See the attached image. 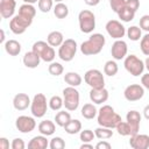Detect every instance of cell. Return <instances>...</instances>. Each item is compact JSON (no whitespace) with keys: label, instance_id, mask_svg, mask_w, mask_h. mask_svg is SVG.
Here are the masks:
<instances>
[{"label":"cell","instance_id":"6da1fadb","mask_svg":"<svg viewBox=\"0 0 149 149\" xmlns=\"http://www.w3.org/2000/svg\"><path fill=\"white\" fill-rule=\"evenodd\" d=\"M105 43V36L100 33H94L80 44V51L85 56H94L102 50Z\"/></svg>","mask_w":149,"mask_h":149},{"label":"cell","instance_id":"7a4b0ae2","mask_svg":"<svg viewBox=\"0 0 149 149\" xmlns=\"http://www.w3.org/2000/svg\"><path fill=\"white\" fill-rule=\"evenodd\" d=\"M97 121L99 123V126L102 127H108V128H115L118 126V123L121 120V116L114 111V108L109 105H104L100 107V109L98 111V115H97Z\"/></svg>","mask_w":149,"mask_h":149},{"label":"cell","instance_id":"3957f363","mask_svg":"<svg viewBox=\"0 0 149 149\" xmlns=\"http://www.w3.org/2000/svg\"><path fill=\"white\" fill-rule=\"evenodd\" d=\"M33 23V17H29L27 15H23L21 13H17L14 15L9 21V29L15 35L23 34L27 28Z\"/></svg>","mask_w":149,"mask_h":149},{"label":"cell","instance_id":"277c9868","mask_svg":"<svg viewBox=\"0 0 149 149\" xmlns=\"http://www.w3.org/2000/svg\"><path fill=\"white\" fill-rule=\"evenodd\" d=\"M123 65H125V69L127 70V72L134 77H139V76L143 74V71L146 69L144 62L142 59H140L136 55L126 56L125 61H123Z\"/></svg>","mask_w":149,"mask_h":149},{"label":"cell","instance_id":"5b68a950","mask_svg":"<svg viewBox=\"0 0 149 149\" xmlns=\"http://www.w3.org/2000/svg\"><path fill=\"white\" fill-rule=\"evenodd\" d=\"M79 29L84 34H91L95 28V16L88 9H83L78 14Z\"/></svg>","mask_w":149,"mask_h":149},{"label":"cell","instance_id":"8992f818","mask_svg":"<svg viewBox=\"0 0 149 149\" xmlns=\"http://www.w3.org/2000/svg\"><path fill=\"white\" fill-rule=\"evenodd\" d=\"M34 52H36L42 61L44 62H48V63H51L54 62L55 57H56V52L54 50V47H51L48 42H44V41H37L33 44V49H31Z\"/></svg>","mask_w":149,"mask_h":149},{"label":"cell","instance_id":"52a82bcc","mask_svg":"<svg viewBox=\"0 0 149 149\" xmlns=\"http://www.w3.org/2000/svg\"><path fill=\"white\" fill-rule=\"evenodd\" d=\"M49 101L43 93H37L34 95L31 104H30V112L35 118H43L48 111Z\"/></svg>","mask_w":149,"mask_h":149},{"label":"cell","instance_id":"ba28073f","mask_svg":"<svg viewBox=\"0 0 149 149\" xmlns=\"http://www.w3.org/2000/svg\"><path fill=\"white\" fill-rule=\"evenodd\" d=\"M63 101L65 109L73 112L79 106V92L73 86H68L63 90Z\"/></svg>","mask_w":149,"mask_h":149},{"label":"cell","instance_id":"9c48e42d","mask_svg":"<svg viewBox=\"0 0 149 149\" xmlns=\"http://www.w3.org/2000/svg\"><path fill=\"white\" fill-rule=\"evenodd\" d=\"M77 42L72 38H66L58 49V57L64 62H71L77 54Z\"/></svg>","mask_w":149,"mask_h":149},{"label":"cell","instance_id":"30bf717a","mask_svg":"<svg viewBox=\"0 0 149 149\" xmlns=\"http://www.w3.org/2000/svg\"><path fill=\"white\" fill-rule=\"evenodd\" d=\"M84 80L91 88H102V87H105L104 74L98 69L87 70L84 74Z\"/></svg>","mask_w":149,"mask_h":149},{"label":"cell","instance_id":"8fae6325","mask_svg":"<svg viewBox=\"0 0 149 149\" xmlns=\"http://www.w3.org/2000/svg\"><path fill=\"white\" fill-rule=\"evenodd\" d=\"M105 28H106L107 34L112 38H114V40H121L126 35V28H125V26L120 21H118V20H109L106 23Z\"/></svg>","mask_w":149,"mask_h":149},{"label":"cell","instance_id":"7c38bea8","mask_svg":"<svg viewBox=\"0 0 149 149\" xmlns=\"http://www.w3.org/2000/svg\"><path fill=\"white\" fill-rule=\"evenodd\" d=\"M15 127L20 133L28 134L33 132L36 127V121L34 118L28 116V115H20L15 120Z\"/></svg>","mask_w":149,"mask_h":149},{"label":"cell","instance_id":"4fadbf2b","mask_svg":"<svg viewBox=\"0 0 149 149\" xmlns=\"http://www.w3.org/2000/svg\"><path fill=\"white\" fill-rule=\"evenodd\" d=\"M123 95H125L126 100H128V101H137L143 98L144 87L140 84H130L125 88Z\"/></svg>","mask_w":149,"mask_h":149},{"label":"cell","instance_id":"5bb4252c","mask_svg":"<svg viewBox=\"0 0 149 149\" xmlns=\"http://www.w3.org/2000/svg\"><path fill=\"white\" fill-rule=\"evenodd\" d=\"M127 52H128L127 43L122 38L121 40H115V42L112 44V48H111L112 57L115 61H121L127 56Z\"/></svg>","mask_w":149,"mask_h":149},{"label":"cell","instance_id":"9a60e30c","mask_svg":"<svg viewBox=\"0 0 149 149\" xmlns=\"http://www.w3.org/2000/svg\"><path fill=\"white\" fill-rule=\"evenodd\" d=\"M126 121L129 125L132 135H135L140 130V125H141V114L137 111H129L126 115ZM130 135V136H132Z\"/></svg>","mask_w":149,"mask_h":149},{"label":"cell","instance_id":"2e32d148","mask_svg":"<svg viewBox=\"0 0 149 149\" xmlns=\"http://www.w3.org/2000/svg\"><path fill=\"white\" fill-rule=\"evenodd\" d=\"M129 146L133 149H148L149 148V135L147 134H135L130 136Z\"/></svg>","mask_w":149,"mask_h":149},{"label":"cell","instance_id":"e0dca14e","mask_svg":"<svg viewBox=\"0 0 149 149\" xmlns=\"http://www.w3.org/2000/svg\"><path fill=\"white\" fill-rule=\"evenodd\" d=\"M16 8L15 0H0V15L3 19H12Z\"/></svg>","mask_w":149,"mask_h":149},{"label":"cell","instance_id":"ac0fdd59","mask_svg":"<svg viewBox=\"0 0 149 149\" xmlns=\"http://www.w3.org/2000/svg\"><path fill=\"white\" fill-rule=\"evenodd\" d=\"M108 91L102 87V88H91L90 91V99L93 104L100 105L104 104L108 100Z\"/></svg>","mask_w":149,"mask_h":149},{"label":"cell","instance_id":"d6986e66","mask_svg":"<svg viewBox=\"0 0 149 149\" xmlns=\"http://www.w3.org/2000/svg\"><path fill=\"white\" fill-rule=\"evenodd\" d=\"M30 98L26 93H17L13 98V106L16 111H24L30 106Z\"/></svg>","mask_w":149,"mask_h":149},{"label":"cell","instance_id":"ffe728a7","mask_svg":"<svg viewBox=\"0 0 149 149\" xmlns=\"http://www.w3.org/2000/svg\"><path fill=\"white\" fill-rule=\"evenodd\" d=\"M41 61H42L41 57L36 52H34L33 50L26 52L24 56H23V58H22V62H23L24 66L28 68V69H35V68H37L40 65Z\"/></svg>","mask_w":149,"mask_h":149},{"label":"cell","instance_id":"44dd1931","mask_svg":"<svg viewBox=\"0 0 149 149\" xmlns=\"http://www.w3.org/2000/svg\"><path fill=\"white\" fill-rule=\"evenodd\" d=\"M49 147V141L45 135H36L28 142L29 149H47Z\"/></svg>","mask_w":149,"mask_h":149},{"label":"cell","instance_id":"7402d4cb","mask_svg":"<svg viewBox=\"0 0 149 149\" xmlns=\"http://www.w3.org/2000/svg\"><path fill=\"white\" fill-rule=\"evenodd\" d=\"M38 132L42 135L50 136L56 132V125L50 120H43L38 123Z\"/></svg>","mask_w":149,"mask_h":149},{"label":"cell","instance_id":"603a6c76","mask_svg":"<svg viewBox=\"0 0 149 149\" xmlns=\"http://www.w3.org/2000/svg\"><path fill=\"white\" fill-rule=\"evenodd\" d=\"M5 50L8 55L10 56H17L21 52V43L17 42L16 40H8L3 44Z\"/></svg>","mask_w":149,"mask_h":149},{"label":"cell","instance_id":"cb8c5ba5","mask_svg":"<svg viewBox=\"0 0 149 149\" xmlns=\"http://www.w3.org/2000/svg\"><path fill=\"white\" fill-rule=\"evenodd\" d=\"M64 81L69 85V86H73V87H77L81 84L83 81V78L79 73L77 72H73V71H70V72H66L64 74Z\"/></svg>","mask_w":149,"mask_h":149},{"label":"cell","instance_id":"d4e9b609","mask_svg":"<svg viewBox=\"0 0 149 149\" xmlns=\"http://www.w3.org/2000/svg\"><path fill=\"white\" fill-rule=\"evenodd\" d=\"M47 42L51 47H61V44L64 42V36H63V34L61 31L54 30V31H51V33L48 34Z\"/></svg>","mask_w":149,"mask_h":149},{"label":"cell","instance_id":"484cf974","mask_svg":"<svg viewBox=\"0 0 149 149\" xmlns=\"http://www.w3.org/2000/svg\"><path fill=\"white\" fill-rule=\"evenodd\" d=\"M81 116L84 119H87V120H92L93 118H95L98 115V109L95 108V106L91 102L88 104H85L83 107H81Z\"/></svg>","mask_w":149,"mask_h":149},{"label":"cell","instance_id":"4316f807","mask_svg":"<svg viewBox=\"0 0 149 149\" xmlns=\"http://www.w3.org/2000/svg\"><path fill=\"white\" fill-rule=\"evenodd\" d=\"M63 128L65 129V132L68 134L74 135V134L80 133V130H81V122L78 119H71Z\"/></svg>","mask_w":149,"mask_h":149},{"label":"cell","instance_id":"83f0119b","mask_svg":"<svg viewBox=\"0 0 149 149\" xmlns=\"http://www.w3.org/2000/svg\"><path fill=\"white\" fill-rule=\"evenodd\" d=\"M135 13H136V12H134V10L130 9L129 7L125 6V7H122L116 14H118L119 19H120L122 22H130V21L134 19Z\"/></svg>","mask_w":149,"mask_h":149},{"label":"cell","instance_id":"f1b7e54d","mask_svg":"<svg viewBox=\"0 0 149 149\" xmlns=\"http://www.w3.org/2000/svg\"><path fill=\"white\" fill-rule=\"evenodd\" d=\"M54 14L57 19H65L69 15V8L63 2H57L54 7Z\"/></svg>","mask_w":149,"mask_h":149},{"label":"cell","instance_id":"f546056e","mask_svg":"<svg viewBox=\"0 0 149 149\" xmlns=\"http://www.w3.org/2000/svg\"><path fill=\"white\" fill-rule=\"evenodd\" d=\"M128 38L133 42H136V41H140L141 37H142V29L137 26H130L127 31H126Z\"/></svg>","mask_w":149,"mask_h":149},{"label":"cell","instance_id":"4dcf8cb0","mask_svg":"<svg viewBox=\"0 0 149 149\" xmlns=\"http://www.w3.org/2000/svg\"><path fill=\"white\" fill-rule=\"evenodd\" d=\"M70 120H71V115L69 112H65V111H59L55 115V122L59 127H64Z\"/></svg>","mask_w":149,"mask_h":149},{"label":"cell","instance_id":"1f68e13d","mask_svg":"<svg viewBox=\"0 0 149 149\" xmlns=\"http://www.w3.org/2000/svg\"><path fill=\"white\" fill-rule=\"evenodd\" d=\"M94 134H95V137L99 140H108L113 136V130L112 128L100 126L94 130Z\"/></svg>","mask_w":149,"mask_h":149},{"label":"cell","instance_id":"d6a6232c","mask_svg":"<svg viewBox=\"0 0 149 149\" xmlns=\"http://www.w3.org/2000/svg\"><path fill=\"white\" fill-rule=\"evenodd\" d=\"M118 71H119V66H118L115 61L111 59V61H107L105 63V65H104V73L106 76L113 77V76H115L118 73Z\"/></svg>","mask_w":149,"mask_h":149},{"label":"cell","instance_id":"836d02e7","mask_svg":"<svg viewBox=\"0 0 149 149\" xmlns=\"http://www.w3.org/2000/svg\"><path fill=\"white\" fill-rule=\"evenodd\" d=\"M19 13H21V14H23V15H27V16L34 19L35 15H36V9H35V7H34L31 3H23V5L20 6Z\"/></svg>","mask_w":149,"mask_h":149},{"label":"cell","instance_id":"e575fe53","mask_svg":"<svg viewBox=\"0 0 149 149\" xmlns=\"http://www.w3.org/2000/svg\"><path fill=\"white\" fill-rule=\"evenodd\" d=\"M48 71L51 76H55V77H58L61 76L63 72H64V68L61 63L58 62H51L50 65L48 66Z\"/></svg>","mask_w":149,"mask_h":149},{"label":"cell","instance_id":"d590c367","mask_svg":"<svg viewBox=\"0 0 149 149\" xmlns=\"http://www.w3.org/2000/svg\"><path fill=\"white\" fill-rule=\"evenodd\" d=\"M64 106V101L59 95H52L49 99V108L52 111H59Z\"/></svg>","mask_w":149,"mask_h":149},{"label":"cell","instance_id":"8d00e7d4","mask_svg":"<svg viewBox=\"0 0 149 149\" xmlns=\"http://www.w3.org/2000/svg\"><path fill=\"white\" fill-rule=\"evenodd\" d=\"M116 132L119 135L121 136H130L132 135V132H130V128H129V125L127 123V121H120L118 123V126L115 127Z\"/></svg>","mask_w":149,"mask_h":149},{"label":"cell","instance_id":"74e56055","mask_svg":"<svg viewBox=\"0 0 149 149\" xmlns=\"http://www.w3.org/2000/svg\"><path fill=\"white\" fill-rule=\"evenodd\" d=\"M38 9L42 13H49L54 7V0H38Z\"/></svg>","mask_w":149,"mask_h":149},{"label":"cell","instance_id":"f35d334b","mask_svg":"<svg viewBox=\"0 0 149 149\" xmlns=\"http://www.w3.org/2000/svg\"><path fill=\"white\" fill-rule=\"evenodd\" d=\"M49 147L51 149H63V148H65V141L59 136H55L50 140Z\"/></svg>","mask_w":149,"mask_h":149},{"label":"cell","instance_id":"ab89813d","mask_svg":"<svg viewBox=\"0 0 149 149\" xmlns=\"http://www.w3.org/2000/svg\"><path fill=\"white\" fill-rule=\"evenodd\" d=\"M94 137H95V134H94V132H92L91 129L80 130L79 139H80L81 142H91L92 140H94Z\"/></svg>","mask_w":149,"mask_h":149},{"label":"cell","instance_id":"60d3db41","mask_svg":"<svg viewBox=\"0 0 149 149\" xmlns=\"http://www.w3.org/2000/svg\"><path fill=\"white\" fill-rule=\"evenodd\" d=\"M140 49H141V51H142L143 55L149 56V33H147L144 36L141 37Z\"/></svg>","mask_w":149,"mask_h":149},{"label":"cell","instance_id":"b9f144b4","mask_svg":"<svg viewBox=\"0 0 149 149\" xmlns=\"http://www.w3.org/2000/svg\"><path fill=\"white\" fill-rule=\"evenodd\" d=\"M108 1H109V6L112 10L115 13H118L122 7L126 6V0H108Z\"/></svg>","mask_w":149,"mask_h":149},{"label":"cell","instance_id":"7bdbcfd3","mask_svg":"<svg viewBox=\"0 0 149 149\" xmlns=\"http://www.w3.org/2000/svg\"><path fill=\"white\" fill-rule=\"evenodd\" d=\"M10 147H12V149H24L26 143H24V141H23L22 139L16 137V139H14V140L12 141Z\"/></svg>","mask_w":149,"mask_h":149},{"label":"cell","instance_id":"ee69618b","mask_svg":"<svg viewBox=\"0 0 149 149\" xmlns=\"http://www.w3.org/2000/svg\"><path fill=\"white\" fill-rule=\"evenodd\" d=\"M140 28L147 33H149V15H143L140 19Z\"/></svg>","mask_w":149,"mask_h":149},{"label":"cell","instance_id":"f6af8a7d","mask_svg":"<svg viewBox=\"0 0 149 149\" xmlns=\"http://www.w3.org/2000/svg\"><path fill=\"white\" fill-rule=\"evenodd\" d=\"M126 6L136 12L140 7V0H126Z\"/></svg>","mask_w":149,"mask_h":149},{"label":"cell","instance_id":"bcb514c9","mask_svg":"<svg viewBox=\"0 0 149 149\" xmlns=\"http://www.w3.org/2000/svg\"><path fill=\"white\" fill-rule=\"evenodd\" d=\"M95 148H97V149H111L112 146H111V143H108L106 140H101V141H99V142L95 144Z\"/></svg>","mask_w":149,"mask_h":149},{"label":"cell","instance_id":"7dc6e473","mask_svg":"<svg viewBox=\"0 0 149 149\" xmlns=\"http://www.w3.org/2000/svg\"><path fill=\"white\" fill-rule=\"evenodd\" d=\"M141 84H142V86L144 88H147L149 91V72L142 74V77H141Z\"/></svg>","mask_w":149,"mask_h":149},{"label":"cell","instance_id":"c3c4849f","mask_svg":"<svg viewBox=\"0 0 149 149\" xmlns=\"http://www.w3.org/2000/svg\"><path fill=\"white\" fill-rule=\"evenodd\" d=\"M9 148V141L6 137H0V149H8Z\"/></svg>","mask_w":149,"mask_h":149},{"label":"cell","instance_id":"681fc988","mask_svg":"<svg viewBox=\"0 0 149 149\" xmlns=\"http://www.w3.org/2000/svg\"><path fill=\"white\" fill-rule=\"evenodd\" d=\"M84 2L87 5V6H97L99 2H100V0H84Z\"/></svg>","mask_w":149,"mask_h":149},{"label":"cell","instance_id":"f907efd6","mask_svg":"<svg viewBox=\"0 0 149 149\" xmlns=\"http://www.w3.org/2000/svg\"><path fill=\"white\" fill-rule=\"evenodd\" d=\"M86 148H88V149H93V146H92L90 142H83V144L80 146V149H86Z\"/></svg>","mask_w":149,"mask_h":149},{"label":"cell","instance_id":"816d5d0a","mask_svg":"<svg viewBox=\"0 0 149 149\" xmlns=\"http://www.w3.org/2000/svg\"><path fill=\"white\" fill-rule=\"evenodd\" d=\"M143 115H144V118L147 120H149V104L143 108Z\"/></svg>","mask_w":149,"mask_h":149},{"label":"cell","instance_id":"f5cc1de1","mask_svg":"<svg viewBox=\"0 0 149 149\" xmlns=\"http://www.w3.org/2000/svg\"><path fill=\"white\" fill-rule=\"evenodd\" d=\"M0 34H1V36H0V43H3L5 44V31H3V29L0 30Z\"/></svg>","mask_w":149,"mask_h":149},{"label":"cell","instance_id":"db71d44e","mask_svg":"<svg viewBox=\"0 0 149 149\" xmlns=\"http://www.w3.org/2000/svg\"><path fill=\"white\" fill-rule=\"evenodd\" d=\"M144 65H146V69L149 71V56L147 57V59L144 61Z\"/></svg>","mask_w":149,"mask_h":149},{"label":"cell","instance_id":"11a10c76","mask_svg":"<svg viewBox=\"0 0 149 149\" xmlns=\"http://www.w3.org/2000/svg\"><path fill=\"white\" fill-rule=\"evenodd\" d=\"M24 1V3H35V2H38V0H23Z\"/></svg>","mask_w":149,"mask_h":149},{"label":"cell","instance_id":"9f6ffc18","mask_svg":"<svg viewBox=\"0 0 149 149\" xmlns=\"http://www.w3.org/2000/svg\"><path fill=\"white\" fill-rule=\"evenodd\" d=\"M54 1H55V2H62L63 0H54Z\"/></svg>","mask_w":149,"mask_h":149}]
</instances>
